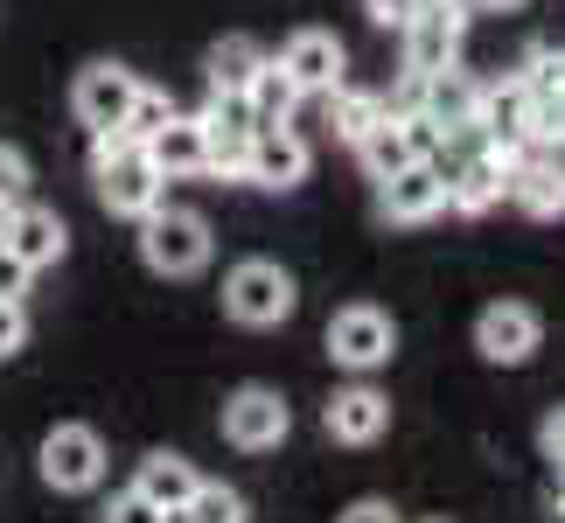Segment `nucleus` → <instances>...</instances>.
<instances>
[{"mask_svg": "<svg viewBox=\"0 0 565 523\" xmlns=\"http://www.w3.org/2000/svg\"><path fill=\"white\" fill-rule=\"evenodd\" d=\"M140 98V77L119 71V63H92V71H77V92H71V113L92 126V134H119L126 113H134Z\"/></svg>", "mask_w": 565, "mask_h": 523, "instance_id": "8", "label": "nucleus"}, {"mask_svg": "<svg viewBox=\"0 0 565 523\" xmlns=\"http://www.w3.org/2000/svg\"><path fill=\"white\" fill-rule=\"evenodd\" d=\"M510 168L516 161H503V154H468L461 168H447V210H468V216H482V210H495L510 195Z\"/></svg>", "mask_w": 565, "mask_h": 523, "instance_id": "15", "label": "nucleus"}, {"mask_svg": "<svg viewBox=\"0 0 565 523\" xmlns=\"http://www.w3.org/2000/svg\"><path fill=\"white\" fill-rule=\"evenodd\" d=\"M258 63H266V50L245 35H224L210 50V92H252V77H258Z\"/></svg>", "mask_w": 565, "mask_h": 523, "instance_id": "21", "label": "nucleus"}, {"mask_svg": "<svg viewBox=\"0 0 565 523\" xmlns=\"http://www.w3.org/2000/svg\"><path fill=\"white\" fill-rule=\"evenodd\" d=\"M8 224H14V203H0V245H8Z\"/></svg>", "mask_w": 565, "mask_h": 523, "instance_id": "35", "label": "nucleus"}, {"mask_svg": "<svg viewBox=\"0 0 565 523\" xmlns=\"http://www.w3.org/2000/svg\"><path fill=\"white\" fill-rule=\"evenodd\" d=\"M300 308V287L287 266H273V258H245V266H231L224 279V314L237 329H279Z\"/></svg>", "mask_w": 565, "mask_h": 523, "instance_id": "2", "label": "nucleus"}, {"mask_svg": "<svg viewBox=\"0 0 565 523\" xmlns=\"http://www.w3.org/2000/svg\"><path fill=\"white\" fill-rule=\"evenodd\" d=\"M398 35H405V71H419V77L447 71L468 42V0H426V8H412Z\"/></svg>", "mask_w": 565, "mask_h": 523, "instance_id": "4", "label": "nucleus"}, {"mask_svg": "<svg viewBox=\"0 0 565 523\" xmlns=\"http://www.w3.org/2000/svg\"><path fill=\"white\" fill-rule=\"evenodd\" d=\"M321 426H329V440H342V447H371L377 433L391 426V398L371 391V384H350V391H335V398H329Z\"/></svg>", "mask_w": 565, "mask_h": 523, "instance_id": "13", "label": "nucleus"}, {"mask_svg": "<svg viewBox=\"0 0 565 523\" xmlns=\"http://www.w3.org/2000/svg\"><path fill=\"white\" fill-rule=\"evenodd\" d=\"M29 279H35V273L21 266L8 245H0V300H21V293H29Z\"/></svg>", "mask_w": 565, "mask_h": 523, "instance_id": "31", "label": "nucleus"}, {"mask_svg": "<svg viewBox=\"0 0 565 523\" xmlns=\"http://www.w3.org/2000/svg\"><path fill=\"white\" fill-rule=\"evenodd\" d=\"M140 258L154 266L161 279H189L210 266V224L195 210H147L140 216Z\"/></svg>", "mask_w": 565, "mask_h": 523, "instance_id": "3", "label": "nucleus"}, {"mask_svg": "<svg viewBox=\"0 0 565 523\" xmlns=\"http://www.w3.org/2000/svg\"><path fill=\"white\" fill-rule=\"evenodd\" d=\"M134 489H140L154 510H168V516H175V510L189 503V495L203 489V474H195V461H182V453H168V447H161V453H147V461H140Z\"/></svg>", "mask_w": 565, "mask_h": 523, "instance_id": "19", "label": "nucleus"}, {"mask_svg": "<svg viewBox=\"0 0 565 523\" xmlns=\"http://www.w3.org/2000/svg\"><path fill=\"white\" fill-rule=\"evenodd\" d=\"M308 161H315L308 140H300L287 119H279V126H258V134H252V161H245V182L252 189H300V182H308Z\"/></svg>", "mask_w": 565, "mask_h": 523, "instance_id": "10", "label": "nucleus"}, {"mask_svg": "<svg viewBox=\"0 0 565 523\" xmlns=\"http://www.w3.org/2000/svg\"><path fill=\"white\" fill-rule=\"evenodd\" d=\"M92 174H98L105 210L134 216V224L147 210H161V195H168V174L147 161L140 140H126V134H92Z\"/></svg>", "mask_w": 565, "mask_h": 523, "instance_id": "1", "label": "nucleus"}, {"mask_svg": "<svg viewBox=\"0 0 565 523\" xmlns=\"http://www.w3.org/2000/svg\"><path fill=\"white\" fill-rule=\"evenodd\" d=\"M335 523H405V516H398V510H391V503H384V495H363V503H350V510H342Z\"/></svg>", "mask_w": 565, "mask_h": 523, "instance_id": "32", "label": "nucleus"}, {"mask_svg": "<svg viewBox=\"0 0 565 523\" xmlns=\"http://www.w3.org/2000/svg\"><path fill=\"white\" fill-rule=\"evenodd\" d=\"M287 433H294V412H287V398H279L273 384H245V391H231V398H224V440L231 447L273 453Z\"/></svg>", "mask_w": 565, "mask_h": 523, "instance_id": "5", "label": "nucleus"}, {"mask_svg": "<svg viewBox=\"0 0 565 523\" xmlns=\"http://www.w3.org/2000/svg\"><path fill=\"white\" fill-rule=\"evenodd\" d=\"M29 195V161H21V147H0V203H21Z\"/></svg>", "mask_w": 565, "mask_h": 523, "instance_id": "29", "label": "nucleus"}, {"mask_svg": "<svg viewBox=\"0 0 565 523\" xmlns=\"http://www.w3.org/2000/svg\"><path fill=\"white\" fill-rule=\"evenodd\" d=\"M419 8H426V0H419Z\"/></svg>", "mask_w": 565, "mask_h": 523, "instance_id": "38", "label": "nucleus"}, {"mask_svg": "<svg viewBox=\"0 0 565 523\" xmlns=\"http://www.w3.org/2000/svg\"><path fill=\"white\" fill-rule=\"evenodd\" d=\"M175 523H245V503H237V489L203 482V489H195L189 503L175 510Z\"/></svg>", "mask_w": 565, "mask_h": 523, "instance_id": "25", "label": "nucleus"}, {"mask_svg": "<svg viewBox=\"0 0 565 523\" xmlns=\"http://www.w3.org/2000/svg\"><path fill=\"white\" fill-rule=\"evenodd\" d=\"M105 523H175L168 510H154L140 489H126V495H113V510H105Z\"/></svg>", "mask_w": 565, "mask_h": 523, "instance_id": "28", "label": "nucleus"}, {"mask_svg": "<svg viewBox=\"0 0 565 523\" xmlns=\"http://www.w3.org/2000/svg\"><path fill=\"white\" fill-rule=\"evenodd\" d=\"M537 440H545V453H552V461L565 468V405H558L552 419H545V433H537Z\"/></svg>", "mask_w": 565, "mask_h": 523, "instance_id": "34", "label": "nucleus"}, {"mask_svg": "<svg viewBox=\"0 0 565 523\" xmlns=\"http://www.w3.org/2000/svg\"><path fill=\"white\" fill-rule=\"evenodd\" d=\"M531 147H545V154H558L565 147V92H537L531 98V126H524Z\"/></svg>", "mask_w": 565, "mask_h": 523, "instance_id": "26", "label": "nucleus"}, {"mask_svg": "<svg viewBox=\"0 0 565 523\" xmlns=\"http://www.w3.org/2000/svg\"><path fill=\"white\" fill-rule=\"evenodd\" d=\"M63 245H71V231H63V216L56 210H35V203H14V224H8V252L21 258L29 273L42 266H56Z\"/></svg>", "mask_w": 565, "mask_h": 523, "instance_id": "18", "label": "nucleus"}, {"mask_svg": "<svg viewBox=\"0 0 565 523\" xmlns=\"http://www.w3.org/2000/svg\"><path fill=\"white\" fill-rule=\"evenodd\" d=\"M147 161H154L168 182H189V174H210V134H203V113L195 119H168L154 140H147Z\"/></svg>", "mask_w": 565, "mask_h": 523, "instance_id": "16", "label": "nucleus"}, {"mask_svg": "<svg viewBox=\"0 0 565 523\" xmlns=\"http://www.w3.org/2000/svg\"><path fill=\"white\" fill-rule=\"evenodd\" d=\"M475 105H482V84H475L468 71H433L426 77V98H419V113L440 126V134H475Z\"/></svg>", "mask_w": 565, "mask_h": 523, "instance_id": "17", "label": "nucleus"}, {"mask_svg": "<svg viewBox=\"0 0 565 523\" xmlns=\"http://www.w3.org/2000/svg\"><path fill=\"white\" fill-rule=\"evenodd\" d=\"M21 342H29V314H21V300H0V356H14Z\"/></svg>", "mask_w": 565, "mask_h": 523, "instance_id": "30", "label": "nucleus"}, {"mask_svg": "<svg viewBox=\"0 0 565 523\" xmlns=\"http://www.w3.org/2000/svg\"><path fill=\"white\" fill-rule=\"evenodd\" d=\"M203 134H210V174H231V182H245V161H252V134H258V126L203 119Z\"/></svg>", "mask_w": 565, "mask_h": 523, "instance_id": "24", "label": "nucleus"}, {"mask_svg": "<svg viewBox=\"0 0 565 523\" xmlns=\"http://www.w3.org/2000/svg\"><path fill=\"white\" fill-rule=\"evenodd\" d=\"M168 119H175V105H168V92H147V84H140V98H134V113H126V126H119V134L147 147V140H154Z\"/></svg>", "mask_w": 565, "mask_h": 523, "instance_id": "27", "label": "nucleus"}, {"mask_svg": "<svg viewBox=\"0 0 565 523\" xmlns=\"http://www.w3.org/2000/svg\"><path fill=\"white\" fill-rule=\"evenodd\" d=\"M384 113H391L384 92H350V84H335V92H329V126H335V140H350V147L371 134Z\"/></svg>", "mask_w": 565, "mask_h": 523, "instance_id": "22", "label": "nucleus"}, {"mask_svg": "<svg viewBox=\"0 0 565 523\" xmlns=\"http://www.w3.org/2000/svg\"><path fill=\"white\" fill-rule=\"evenodd\" d=\"M537 342H545V321H537V308H524V300H489L482 321H475V349H482L489 363H531Z\"/></svg>", "mask_w": 565, "mask_h": 523, "instance_id": "9", "label": "nucleus"}, {"mask_svg": "<svg viewBox=\"0 0 565 523\" xmlns=\"http://www.w3.org/2000/svg\"><path fill=\"white\" fill-rule=\"evenodd\" d=\"M377 210L391 224H426V216L447 210V168L440 161H412L391 182H377Z\"/></svg>", "mask_w": 565, "mask_h": 523, "instance_id": "11", "label": "nucleus"}, {"mask_svg": "<svg viewBox=\"0 0 565 523\" xmlns=\"http://www.w3.org/2000/svg\"><path fill=\"white\" fill-rule=\"evenodd\" d=\"M412 8H419V0H371V21H377V29H405Z\"/></svg>", "mask_w": 565, "mask_h": 523, "instance_id": "33", "label": "nucleus"}, {"mask_svg": "<svg viewBox=\"0 0 565 523\" xmlns=\"http://www.w3.org/2000/svg\"><path fill=\"white\" fill-rule=\"evenodd\" d=\"M391 349H398V329H391V314L384 308H342L329 321V356L342 370H384L391 363Z\"/></svg>", "mask_w": 565, "mask_h": 523, "instance_id": "7", "label": "nucleus"}, {"mask_svg": "<svg viewBox=\"0 0 565 523\" xmlns=\"http://www.w3.org/2000/svg\"><path fill=\"white\" fill-rule=\"evenodd\" d=\"M552 516H558V523H565V482H558V495H552Z\"/></svg>", "mask_w": 565, "mask_h": 523, "instance_id": "36", "label": "nucleus"}, {"mask_svg": "<svg viewBox=\"0 0 565 523\" xmlns=\"http://www.w3.org/2000/svg\"><path fill=\"white\" fill-rule=\"evenodd\" d=\"M510 203L524 210V216H537V224H552V216H565V161L558 154H524L510 168Z\"/></svg>", "mask_w": 565, "mask_h": 523, "instance_id": "14", "label": "nucleus"}, {"mask_svg": "<svg viewBox=\"0 0 565 523\" xmlns=\"http://www.w3.org/2000/svg\"><path fill=\"white\" fill-rule=\"evenodd\" d=\"M42 482L63 489V495H84L105 482V440L92 426H56L42 440Z\"/></svg>", "mask_w": 565, "mask_h": 523, "instance_id": "6", "label": "nucleus"}, {"mask_svg": "<svg viewBox=\"0 0 565 523\" xmlns=\"http://www.w3.org/2000/svg\"><path fill=\"white\" fill-rule=\"evenodd\" d=\"M356 154H363V168H371L377 182H391L398 168L419 161V154H412V134H405V119H398V113H384V119L371 126V134L356 140Z\"/></svg>", "mask_w": 565, "mask_h": 523, "instance_id": "20", "label": "nucleus"}, {"mask_svg": "<svg viewBox=\"0 0 565 523\" xmlns=\"http://www.w3.org/2000/svg\"><path fill=\"white\" fill-rule=\"evenodd\" d=\"M279 71L300 84V98H329L342 84V42L329 29H294L287 50H279Z\"/></svg>", "mask_w": 565, "mask_h": 523, "instance_id": "12", "label": "nucleus"}, {"mask_svg": "<svg viewBox=\"0 0 565 523\" xmlns=\"http://www.w3.org/2000/svg\"><path fill=\"white\" fill-rule=\"evenodd\" d=\"M252 113H258V126H279V119H294V105H300V84L287 77V71H279V63L266 56V63H258V77H252Z\"/></svg>", "mask_w": 565, "mask_h": 523, "instance_id": "23", "label": "nucleus"}, {"mask_svg": "<svg viewBox=\"0 0 565 523\" xmlns=\"http://www.w3.org/2000/svg\"><path fill=\"white\" fill-rule=\"evenodd\" d=\"M475 8H516V0H475Z\"/></svg>", "mask_w": 565, "mask_h": 523, "instance_id": "37", "label": "nucleus"}]
</instances>
